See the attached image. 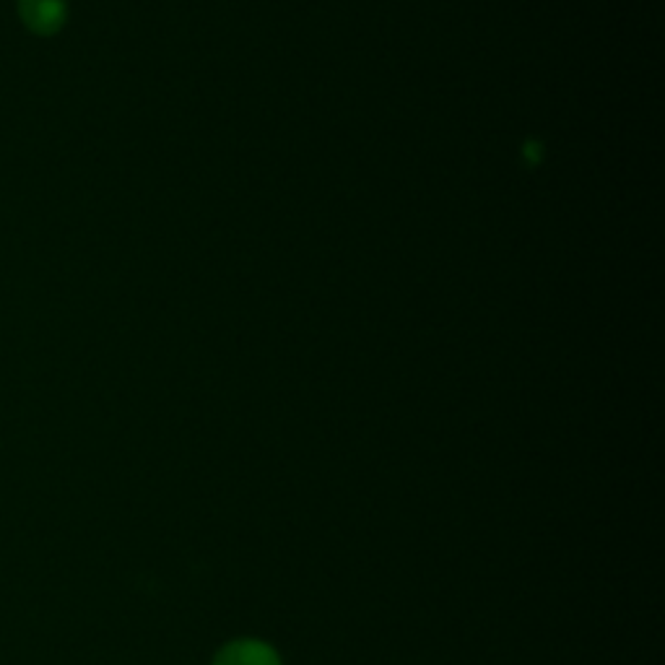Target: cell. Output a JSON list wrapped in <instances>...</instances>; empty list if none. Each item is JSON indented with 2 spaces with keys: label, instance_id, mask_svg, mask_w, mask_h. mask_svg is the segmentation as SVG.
<instances>
[{
  "label": "cell",
  "instance_id": "6da1fadb",
  "mask_svg": "<svg viewBox=\"0 0 665 665\" xmlns=\"http://www.w3.org/2000/svg\"><path fill=\"white\" fill-rule=\"evenodd\" d=\"M19 16L29 32L52 37L68 22V3L66 0H19Z\"/></svg>",
  "mask_w": 665,
  "mask_h": 665
},
{
  "label": "cell",
  "instance_id": "7a4b0ae2",
  "mask_svg": "<svg viewBox=\"0 0 665 665\" xmlns=\"http://www.w3.org/2000/svg\"><path fill=\"white\" fill-rule=\"evenodd\" d=\"M214 665H281L276 650L260 640H237L226 644Z\"/></svg>",
  "mask_w": 665,
  "mask_h": 665
}]
</instances>
